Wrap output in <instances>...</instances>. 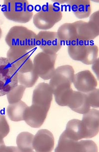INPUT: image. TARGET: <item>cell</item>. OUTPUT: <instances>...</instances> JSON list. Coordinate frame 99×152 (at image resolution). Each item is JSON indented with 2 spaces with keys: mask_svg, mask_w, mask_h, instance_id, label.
I'll use <instances>...</instances> for the list:
<instances>
[{
  "mask_svg": "<svg viewBox=\"0 0 99 152\" xmlns=\"http://www.w3.org/2000/svg\"><path fill=\"white\" fill-rule=\"evenodd\" d=\"M0 152H20L17 147L7 146L3 145L0 147Z\"/></svg>",
  "mask_w": 99,
  "mask_h": 152,
  "instance_id": "cell-27",
  "label": "cell"
},
{
  "mask_svg": "<svg viewBox=\"0 0 99 152\" xmlns=\"http://www.w3.org/2000/svg\"><path fill=\"white\" fill-rule=\"evenodd\" d=\"M2 10L7 19L16 23H28L33 17V7L27 1L6 0Z\"/></svg>",
  "mask_w": 99,
  "mask_h": 152,
  "instance_id": "cell-2",
  "label": "cell"
},
{
  "mask_svg": "<svg viewBox=\"0 0 99 152\" xmlns=\"http://www.w3.org/2000/svg\"><path fill=\"white\" fill-rule=\"evenodd\" d=\"M2 37V31L1 28H0V39H1Z\"/></svg>",
  "mask_w": 99,
  "mask_h": 152,
  "instance_id": "cell-30",
  "label": "cell"
},
{
  "mask_svg": "<svg viewBox=\"0 0 99 152\" xmlns=\"http://www.w3.org/2000/svg\"><path fill=\"white\" fill-rule=\"evenodd\" d=\"M3 145H5V143L4 141V138L0 135V147Z\"/></svg>",
  "mask_w": 99,
  "mask_h": 152,
  "instance_id": "cell-29",
  "label": "cell"
},
{
  "mask_svg": "<svg viewBox=\"0 0 99 152\" xmlns=\"http://www.w3.org/2000/svg\"><path fill=\"white\" fill-rule=\"evenodd\" d=\"M26 88L22 85H17L7 94V97L9 104L18 102L23 97Z\"/></svg>",
  "mask_w": 99,
  "mask_h": 152,
  "instance_id": "cell-24",
  "label": "cell"
},
{
  "mask_svg": "<svg viewBox=\"0 0 99 152\" xmlns=\"http://www.w3.org/2000/svg\"><path fill=\"white\" fill-rule=\"evenodd\" d=\"M9 124L6 116L0 113V135L4 138L9 134Z\"/></svg>",
  "mask_w": 99,
  "mask_h": 152,
  "instance_id": "cell-26",
  "label": "cell"
},
{
  "mask_svg": "<svg viewBox=\"0 0 99 152\" xmlns=\"http://www.w3.org/2000/svg\"><path fill=\"white\" fill-rule=\"evenodd\" d=\"M7 58L16 69L17 74L27 73L34 70L33 61L27 51L10 47L7 53Z\"/></svg>",
  "mask_w": 99,
  "mask_h": 152,
  "instance_id": "cell-9",
  "label": "cell"
},
{
  "mask_svg": "<svg viewBox=\"0 0 99 152\" xmlns=\"http://www.w3.org/2000/svg\"><path fill=\"white\" fill-rule=\"evenodd\" d=\"M56 33L62 43H64L68 46L77 39L76 28L74 22L62 24L58 28Z\"/></svg>",
  "mask_w": 99,
  "mask_h": 152,
  "instance_id": "cell-20",
  "label": "cell"
},
{
  "mask_svg": "<svg viewBox=\"0 0 99 152\" xmlns=\"http://www.w3.org/2000/svg\"><path fill=\"white\" fill-rule=\"evenodd\" d=\"M37 36V45L46 53L56 54L63 46V43L59 40L56 32L41 31Z\"/></svg>",
  "mask_w": 99,
  "mask_h": 152,
  "instance_id": "cell-10",
  "label": "cell"
},
{
  "mask_svg": "<svg viewBox=\"0 0 99 152\" xmlns=\"http://www.w3.org/2000/svg\"><path fill=\"white\" fill-rule=\"evenodd\" d=\"M33 134L28 132H22L17 137V147L20 152H33Z\"/></svg>",
  "mask_w": 99,
  "mask_h": 152,
  "instance_id": "cell-22",
  "label": "cell"
},
{
  "mask_svg": "<svg viewBox=\"0 0 99 152\" xmlns=\"http://www.w3.org/2000/svg\"><path fill=\"white\" fill-rule=\"evenodd\" d=\"M5 41L9 47L28 51L37 45V36L33 31L25 26H14L8 31Z\"/></svg>",
  "mask_w": 99,
  "mask_h": 152,
  "instance_id": "cell-1",
  "label": "cell"
},
{
  "mask_svg": "<svg viewBox=\"0 0 99 152\" xmlns=\"http://www.w3.org/2000/svg\"><path fill=\"white\" fill-rule=\"evenodd\" d=\"M0 113H1V109H0Z\"/></svg>",
  "mask_w": 99,
  "mask_h": 152,
  "instance_id": "cell-31",
  "label": "cell"
},
{
  "mask_svg": "<svg viewBox=\"0 0 99 152\" xmlns=\"http://www.w3.org/2000/svg\"><path fill=\"white\" fill-rule=\"evenodd\" d=\"M66 2L79 19L88 18L91 15L92 6L90 1H67Z\"/></svg>",
  "mask_w": 99,
  "mask_h": 152,
  "instance_id": "cell-19",
  "label": "cell"
},
{
  "mask_svg": "<svg viewBox=\"0 0 99 152\" xmlns=\"http://www.w3.org/2000/svg\"><path fill=\"white\" fill-rule=\"evenodd\" d=\"M89 17L88 22L83 20L74 22L77 35L76 41L89 42L99 36V11L93 12Z\"/></svg>",
  "mask_w": 99,
  "mask_h": 152,
  "instance_id": "cell-6",
  "label": "cell"
},
{
  "mask_svg": "<svg viewBox=\"0 0 99 152\" xmlns=\"http://www.w3.org/2000/svg\"><path fill=\"white\" fill-rule=\"evenodd\" d=\"M82 121L86 131V138H92L99 132V111L96 108H91L85 114H83Z\"/></svg>",
  "mask_w": 99,
  "mask_h": 152,
  "instance_id": "cell-16",
  "label": "cell"
},
{
  "mask_svg": "<svg viewBox=\"0 0 99 152\" xmlns=\"http://www.w3.org/2000/svg\"><path fill=\"white\" fill-rule=\"evenodd\" d=\"M55 152H98L97 145L89 140L74 141L67 138L64 133L59 137Z\"/></svg>",
  "mask_w": 99,
  "mask_h": 152,
  "instance_id": "cell-8",
  "label": "cell"
},
{
  "mask_svg": "<svg viewBox=\"0 0 99 152\" xmlns=\"http://www.w3.org/2000/svg\"><path fill=\"white\" fill-rule=\"evenodd\" d=\"M33 145L36 152H51L55 146L53 134L47 129L39 130L34 136Z\"/></svg>",
  "mask_w": 99,
  "mask_h": 152,
  "instance_id": "cell-15",
  "label": "cell"
},
{
  "mask_svg": "<svg viewBox=\"0 0 99 152\" xmlns=\"http://www.w3.org/2000/svg\"><path fill=\"white\" fill-rule=\"evenodd\" d=\"M63 132L67 138L74 141L86 138V131L84 124L82 120L77 119L69 120Z\"/></svg>",
  "mask_w": 99,
  "mask_h": 152,
  "instance_id": "cell-18",
  "label": "cell"
},
{
  "mask_svg": "<svg viewBox=\"0 0 99 152\" xmlns=\"http://www.w3.org/2000/svg\"><path fill=\"white\" fill-rule=\"evenodd\" d=\"M72 84L77 91L86 94L96 89L97 80L89 70H83L74 75Z\"/></svg>",
  "mask_w": 99,
  "mask_h": 152,
  "instance_id": "cell-13",
  "label": "cell"
},
{
  "mask_svg": "<svg viewBox=\"0 0 99 152\" xmlns=\"http://www.w3.org/2000/svg\"><path fill=\"white\" fill-rule=\"evenodd\" d=\"M89 104L91 107L98 108L99 107V89L96 88L92 91L86 93Z\"/></svg>",
  "mask_w": 99,
  "mask_h": 152,
  "instance_id": "cell-25",
  "label": "cell"
},
{
  "mask_svg": "<svg viewBox=\"0 0 99 152\" xmlns=\"http://www.w3.org/2000/svg\"><path fill=\"white\" fill-rule=\"evenodd\" d=\"M39 77L35 73L34 69L27 73L17 74V80L20 85L23 86L26 88L33 87L39 79Z\"/></svg>",
  "mask_w": 99,
  "mask_h": 152,
  "instance_id": "cell-23",
  "label": "cell"
},
{
  "mask_svg": "<svg viewBox=\"0 0 99 152\" xmlns=\"http://www.w3.org/2000/svg\"><path fill=\"white\" fill-rule=\"evenodd\" d=\"M68 53L73 60L90 65L98 58L99 48L97 46L90 44L89 42L77 40L68 46Z\"/></svg>",
  "mask_w": 99,
  "mask_h": 152,
  "instance_id": "cell-3",
  "label": "cell"
},
{
  "mask_svg": "<svg viewBox=\"0 0 99 152\" xmlns=\"http://www.w3.org/2000/svg\"><path fill=\"white\" fill-rule=\"evenodd\" d=\"M63 18V13L57 5L47 4L33 17L34 24L38 29L47 31L53 27Z\"/></svg>",
  "mask_w": 99,
  "mask_h": 152,
  "instance_id": "cell-4",
  "label": "cell"
},
{
  "mask_svg": "<svg viewBox=\"0 0 99 152\" xmlns=\"http://www.w3.org/2000/svg\"><path fill=\"white\" fill-rule=\"evenodd\" d=\"M27 107V105L22 100L14 104H9L7 108L8 117L12 121H23L25 110Z\"/></svg>",
  "mask_w": 99,
  "mask_h": 152,
  "instance_id": "cell-21",
  "label": "cell"
},
{
  "mask_svg": "<svg viewBox=\"0 0 99 152\" xmlns=\"http://www.w3.org/2000/svg\"><path fill=\"white\" fill-rule=\"evenodd\" d=\"M74 75V70L72 66L66 65L58 67L50 79L49 84L52 91L61 86L72 85Z\"/></svg>",
  "mask_w": 99,
  "mask_h": 152,
  "instance_id": "cell-11",
  "label": "cell"
},
{
  "mask_svg": "<svg viewBox=\"0 0 99 152\" xmlns=\"http://www.w3.org/2000/svg\"><path fill=\"white\" fill-rule=\"evenodd\" d=\"M53 96L52 88L49 84L41 83L38 84L34 90L32 94V104L43 107L49 111Z\"/></svg>",
  "mask_w": 99,
  "mask_h": 152,
  "instance_id": "cell-14",
  "label": "cell"
},
{
  "mask_svg": "<svg viewBox=\"0 0 99 152\" xmlns=\"http://www.w3.org/2000/svg\"><path fill=\"white\" fill-rule=\"evenodd\" d=\"M18 84L17 70L5 57H0V96L7 95Z\"/></svg>",
  "mask_w": 99,
  "mask_h": 152,
  "instance_id": "cell-5",
  "label": "cell"
},
{
  "mask_svg": "<svg viewBox=\"0 0 99 152\" xmlns=\"http://www.w3.org/2000/svg\"><path fill=\"white\" fill-rule=\"evenodd\" d=\"M99 58H98L97 60L93 64H92V70L95 73L97 77V79H99Z\"/></svg>",
  "mask_w": 99,
  "mask_h": 152,
  "instance_id": "cell-28",
  "label": "cell"
},
{
  "mask_svg": "<svg viewBox=\"0 0 99 152\" xmlns=\"http://www.w3.org/2000/svg\"><path fill=\"white\" fill-rule=\"evenodd\" d=\"M48 112L46 108L32 104L25 110L23 121L32 128H40L45 121Z\"/></svg>",
  "mask_w": 99,
  "mask_h": 152,
  "instance_id": "cell-12",
  "label": "cell"
},
{
  "mask_svg": "<svg viewBox=\"0 0 99 152\" xmlns=\"http://www.w3.org/2000/svg\"><path fill=\"white\" fill-rule=\"evenodd\" d=\"M57 54L40 52L34 58L33 64L35 73L44 80L50 79L55 73Z\"/></svg>",
  "mask_w": 99,
  "mask_h": 152,
  "instance_id": "cell-7",
  "label": "cell"
},
{
  "mask_svg": "<svg viewBox=\"0 0 99 152\" xmlns=\"http://www.w3.org/2000/svg\"><path fill=\"white\" fill-rule=\"evenodd\" d=\"M67 107L75 113L81 114H85L91 109L86 94L74 91L70 96Z\"/></svg>",
  "mask_w": 99,
  "mask_h": 152,
  "instance_id": "cell-17",
  "label": "cell"
}]
</instances>
